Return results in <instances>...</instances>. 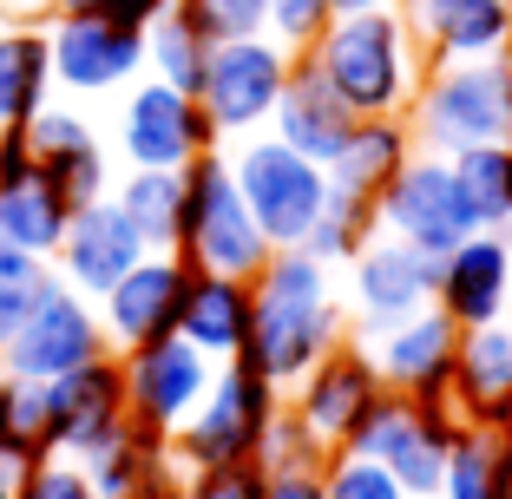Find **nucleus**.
<instances>
[{"mask_svg": "<svg viewBox=\"0 0 512 499\" xmlns=\"http://www.w3.org/2000/svg\"><path fill=\"white\" fill-rule=\"evenodd\" d=\"M53 454L46 447V381H0V460L7 467H27V460Z\"/></svg>", "mask_w": 512, "mask_h": 499, "instance_id": "nucleus-35", "label": "nucleus"}, {"mask_svg": "<svg viewBox=\"0 0 512 499\" xmlns=\"http://www.w3.org/2000/svg\"><path fill=\"white\" fill-rule=\"evenodd\" d=\"M106 14L125 20V27H151V20L178 14V0H106Z\"/></svg>", "mask_w": 512, "mask_h": 499, "instance_id": "nucleus-45", "label": "nucleus"}, {"mask_svg": "<svg viewBox=\"0 0 512 499\" xmlns=\"http://www.w3.org/2000/svg\"><path fill=\"white\" fill-rule=\"evenodd\" d=\"M145 66H151V79H165L178 92H197L204 86V66H211V40L184 14H165L145 27Z\"/></svg>", "mask_w": 512, "mask_h": 499, "instance_id": "nucleus-34", "label": "nucleus"}, {"mask_svg": "<svg viewBox=\"0 0 512 499\" xmlns=\"http://www.w3.org/2000/svg\"><path fill=\"white\" fill-rule=\"evenodd\" d=\"M138 257H145V237H138L132 217L119 211V197L106 191V197H92V204H79V211H73L60 250H53V270H60L79 296L99 303V296H106V289L119 283Z\"/></svg>", "mask_w": 512, "mask_h": 499, "instance_id": "nucleus-20", "label": "nucleus"}, {"mask_svg": "<svg viewBox=\"0 0 512 499\" xmlns=\"http://www.w3.org/2000/svg\"><path fill=\"white\" fill-rule=\"evenodd\" d=\"M407 125H414V145L440 158L512 138V53L434 60L421 73L414 106H407Z\"/></svg>", "mask_w": 512, "mask_h": 499, "instance_id": "nucleus-3", "label": "nucleus"}, {"mask_svg": "<svg viewBox=\"0 0 512 499\" xmlns=\"http://www.w3.org/2000/svg\"><path fill=\"white\" fill-rule=\"evenodd\" d=\"M434 499H512V460H506V447H499L493 427H467L460 421Z\"/></svg>", "mask_w": 512, "mask_h": 499, "instance_id": "nucleus-31", "label": "nucleus"}, {"mask_svg": "<svg viewBox=\"0 0 512 499\" xmlns=\"http://www.w3.org/2000/svg\"><path fill=\"white\" fill-rule=\"evenodd\" d=\"M53 46V86L60 92H112L145 73V27H125L112 14H53L46 20Z\"/></svg>", "mask_w": 512, "mask_h": 499, "instance_id": "nucleus-14", "label": "nucleus"}, {"mask_svg": "<svg viewBox=\"0 0 512 499\" xmlns=\"http://www.w3.org/2000/svg\"><path fill=\"white\" fill-rule=\"evenodd\" d=\"M453 434H460V414L453 408H427V401H414V394L381 388L362 408V421L348 427L342 447L381 460L414 499H434L440 473H447V454H453Z\"/></svg>", "mask_w": 512, "mask_h": 499, "instance_id": "nucleus-6", "label": "nucleus"}, {"mask_svg": "<svg viewBox=\"0 0 512 499\" xmlns=\"http://www.w3.org/2000/svg\"><path fill=\"white\" fill-rule=\"evenodd\" d=\"M14 480H20V467H7V460H0V499H14Z\"/></svg>", "mask_w": 512, "mask_h": 499, "instance_id": "nucleus-49", "label": "nucleus"}, {"mask_svg": "<svg viewBox=\"0 0 512 499\" xmlns=\"http://www.w3.org/2000/svg\"><path fill=\"white\" fill-rule=\"evenodd\" d=\"M125 421H132V401H125V362L112 348L46 381V447L53 454L79 460Z\"/></svg>", "mask_w": 512, "mask_h": 499, "instance_id": "nucleus-15", "label": "nucleus"}, {"mask_svg": "<svg viewBox=\"0 0 512 499\" xmlns=\"http://www.w3.org/2000/svg\"><path fill=\"white\" fill-rule=\"evenodd\" d=\"M453 178H460L467 204L480 211V230H506L512 224V138L453 152Z\"/></svg>", "mask_w": 512, "mask_h": 499, "instance_id": "nucleus-32", "label": "nucleus"}, {"mask_svg": "<svg viewBox=\"0 0 512 499\" xmlns=\"http://www.w3.org/2000/svg\"><path fill=\"white\" fill-rule=\"evenodd\" d=\"M184 499H263V460H230V467H191Z\"/></svg>", "mask_w": 512, "mask_h": 499, "instance_id": "nucleus-40", "label": "nucleus"}, {"mask_svg": "<svg viewBox=\"0 0 512 499\" xmlns=\"http://www.w3.org/2000/svg\"><path fill=\"white\" fill-rule=\"evenodd\" d=\"M178 14L191 20L211 46L224 40H250V33H270V0H178Z\"/></svg>", "mask_w": 512, "mask_h": 499, "instance_id": "nucleus-37", "label": "nucleus"}, {"mask_svg": "<svg viewBox=\"0 0 512 499\" xmlns=\"http://www.w3.org/2000/svg\"><path fill=\"white\" fill-rule=\"evenodd\" d=\"M506 7H512V0H506Z\"/></svg>", "mask_w": 512, "mask_h": 499, "instance_id": "nucleus-52", "label": "nucleus"}, {"mask_svg": "<svg viewBox=\"0 0 512 499\" xmlns=\"http://www.w3.org/2000/svg\"><path fill=\"white\" fill-rule=\"evenodd\" d=\"M106 316H99V303L92 296H79L66 276H53V283L40 289V303H33V316L20 322V335L7 342V355H0V368L20 381H53L66 375V368L92 362V355H106Z\"/></svg>", "mask_w": 512, "mask_h": 499, "instance_id": "nucleus-10", "label": "nucleus"}, {"mask_svg": "<svg viewBox=\"0 0 512 499\" xmlns=\"http://www.w3.org/2000/svg\"><path fill=\"white\" fill-rule=\"evenodd\" d=\"M309 60L329 73V86L362 119H407L414 92H421V73H427V53L414 40V27L401 20V7L335 14L322 27V40L309 46Z\"/></svg>", "mask_w": 512, "mask_h": 499, "instance_id": "nucleus-2", "label": "nucleus"}, {"mask_svg": "<svg viewBox=\"0 0 512 499\" xmlns=\"http://www.w3.org/2000/svg\"><path fill=\"white\" fill-rule=\"evenodd\" d=\"M217 145V125L204 112L197 92H178L165 79H138L119 106V158L125 165H158L184 171L191 158H204Z\"/></svg>", "mask_w": 512, "mask_h": 499, "instance_id": "nucleus-11", "label": "nucleus"}, {"mask_svg": "<svg viewBox=\"0 0 512 499\" xmlns=\"http://www.w3.org/2000/svg\"><path fill=\"white\" fill-rule=\"evenodd\" d=\"M27 138H33V158H40V171L60 184V197L73 204V211H79V204H92V197H106L112 178H119L86 112L46 106V112H33Z\"/></svg>", "mask_w": 512, "mask_h": 499, "instance_id": "nucleus-24", "label": "nucleus"}, {"mask_svg": "<svg viewBox=\"0 0 512 499\" xmlns=\"http://www.w3.org/2000/svg\"><path fill=\"white\" fill-rule=\"evenodd\" d=\"M289 53L276 33H250V40H224L211 46V66H204V112L217 125V145L224 138H250V132H270V112L283 99V79H289Z\"/></svg>", "mask_w": 512, "mask_h": 499, "instance_id": "nucleus-8", "label": "nucleus"}, {"mask_svg": "<svg viewBox=\"0 0 512 499\" xmlns=\"http://www.w3.org/2000/svg\"><path fill=\"white\" fill-rule=\"evenodd\" d=\"M355 119H362V112L329 86V73H322L309 53H296V60H289V79H283V99H276V112H270V132L283 138V145H296L302 158L329 165L348 145Z\"/></svg>", "mask_w": 512, "mask_h": 499, "instance_id": "nucleus-22", "label": "nucleus"}, {"mask_svg": "<svg viewBox=\"0 0 512 499\" xmlns=\"http://www.w3.org/2000/svg\"><path fill=\"white\" fill-rule=\"evenodd\" d=\"M368 237H381V211H375V197H355V191H335L329 184V204H322L316 230H309V257H322L329 270H348V257L362 250Z\"/></svg>", "mask_w": 512, "mask_h": 499, "instance_id": "nucleus-33", "label": "nucleus"}, {"mask_svg": "<svg viewBox=\"0 0 512 499\" xmlns=\"http://www.w3.org/2000/svg\"><path fill=\"white\" fill-rule=\"evenodd\" d=\"M66 224H73V204L60 197V184L46 178V171L0 184V237H7V243H20V250H33V257L53 263Z\"/></svg>", "mask_w": 512, "mask_h": 499, "instance_id": "nucleus-29", "label": "nucleus"}, {"mask_svg": "<svg viewBox=\"0 0 512 499\" xmlns=\"http://www.w3.org/2000/svg\"><path fill=\"white\" fill-rule=\"evenodd\" d=\"M322 499H414L401 480H394L381 460L368 454H348V447H335L329 467H322Z\"/></svg>", "mask_w": 512, "mask_h": 499, "instance_id": "nucleus-36", "label": "nucleus"}, {"mask_svg": "<svg viewBox=\"0 0 512 499\" xmlns=\"http://www.w3.org/2000/svg\"><path fill=\"white\" fill-rule=\"evenodd\" d=\"M276 408H283V381H270V368L250 348L217 362L211 394L191 408V421L171 434V454L184 467H230V460H256L263 434H270Z\"/></svg>", "mask_w": 512, "mask_h": 499, "instance_id": "nucleus-5", "label": "nucleus"}, {"mask_svg": "<svg viewBox=\"0 0 512 499\" xmlns=\"http://www.w3.org/2000/svg\"><path fill=\"white\" fill-rule=\"evenodd\" d=\"M0 20H53V0H0Z\"/></svg>", "mask_w": 512, "mask_h": 499, "instance_id": "nucleus-46", "label": "nucleus"}, {"mask_svg": "<svg viewBox=\"0 0 512 499\" xmlns=\"http://www.w3.org/2000/svg\"><path fill=\"white\" fill-rule=\"evenodd\" d=\"M263 499H322V467H263Z\"/></svg>", "mask_w": 512, "mask_h": 499, "instance_id": "nucleus-43", "label": "nucleus"}, {"mask_svg": "<svg viewBox=\"0 0 512 499\" xmlns=\"http://www.w3.org/2000/svg\"><path fill=\"white\" fill-rule=\"evenodd\" d=\"M375 211H381V230H388V237L414 243L427 257H447L453 243H467L473 230H480V211L467 204V191L453 178V158H440V152L407 158L401 178L375 197Z\"/></svg>", "mask_w": 512, "mask_h": 499, "instance_id": "nucleus-9", "label": "nucleus"}, {"mask_svg": "<svg viewBox=\"0 0 512 499\" xmlns=\"http://www.w3.org/2000/svg\"><path fill=\"white\" fill-rule=\"evenodd\" d=\"M329 454L335 447L289 408V394H283V408H276V421H270V434H263V454L256 460H263V467H329Z\"/></svg>", "mask_w": 512, "mask_h": 499, "instance_id": "nucleus-38", "label": "nucleus"}, {"mask_svg": "<svg viewBox=\"0 0 512 499\" xmlns=\"http://www.w3.org/2000/svg\"><path fill=\"white\" fill-rule=\"evenodd\" d=\"M506 243H512V224H506Z\"/></svg>", "mask_w": 512, "mask_h": 499, "instance_id": "nucleus-50", "label": "nucleus"}, {"mask_svg": "<svg viewBox=\"0 0 512 499\" xmlns=\"http://www.w3.org/2000/svg\"><path fill=\"white\" fill-rule=\"evenodd\" d=\"M53 276H60V270H53ZM53 276H46V283H53ZM46 283H7V276H0V355H7V342L20 335V322L33 316V303H40Z\"/></svg>", "mask_w": 512, "mask_h": 499, "instance_id": "nucleus-42", "label": "nucleus"}, {"mask_svg": "<svg viewBox=\"0 0 512 499\" xmlns=\"http://www.w3.org/2000/svg\"><path fill=\"white\" fill-rule=\"evenodd\" d=\"M0 381H7V368H0Z\"/></svg>", "mask_w": 512, "mask_h": 499, "instance_id": "nucleus-51", "label": "nucleus"}, {"mask_svg": "<svg viewBox=\"0 0 512 499\" xmlns=\"http://www.w3.org/2000/svg\"><path fill=\"white\" fill-rule=\"evenodd\" d=\"M388 388L381 381V368H375V355H368V342H355V335H342V342L322 355L309 375L289 388V408L302 414V421L316 427L329 447H342L348 440V427L362 421V408L375 401V394Z\"/></svg>", "mask_w": 512, "mask_h": 499, "instance_id": "nucleus-19", "label": "nucleus"}, {"mask_svg": "<svg viewBox=\"0 0 512 499\" xmlns=\"http://www.w3.org/2000/svg\"><path fill=\"white\" fill-rule=\"evenodd\" d=\"M53 14H106V0H53Z\"/></svg>", "mask_w": 512, "mask_h": 499, "instance_id": "nucleus-47", "label": "nucleus"}, {"mask_svg": "<svg viewBox=\"0 0 512 499\" xmlns=\"http://www.w3.org/2000/svg\"><path fill=\"white\" fill-rule=\"evenodd\" d=\"M434 303L460 329L512 322V243H506V230H473L467 243H453L447 257H434Z\"/></svg>", "mask_w": 512, "mask_h": 499, "instance_id": "nucleus-18", "label": "nucleus"}, {"mask_svg": "<svg viewBox=\"0 0 512 499\" xmlns=\"http://www.w3.org/2000/svg\"><path fill=\"white\" fill-rule=\"evenodd\" d=\"M14 499H99V486H92L86 460H73V454H40V460H27V467H20Z\"/></svg>", "mask_w": 512, "mask_h": 499, "instance_id": "nucleus-39", "label": "nucleus"}, {"mask_svg": "<svg viewBox=\"0 0 512 499\" xmlns=\"http://www.w3.org/2000/svg\"><path fill=\"white\" fill-rule=\"evenodd\" d=\"M414 152L421 145H414V125L407 119H355L348 145L329 158V184L335 191H355V197H381Z\"/></svg>", "mask_w": 512, "mask_h": 499, "instance_id": "nucleus-28", "label": "nucleus"}, {"mask_svg": "<svg viewBox=\"0 0 512 499\" xmlns=\"http://www.w3.org/2000/svg\"><path fill=\"white\" fill-rule=\"evenodd\" d=\"M119 211L132 217V230L145 237V250H178L184 230V171L158 165H125V178H112Z\"/></svg>", "mask_w": 512, "mask_h": 499, "instance_id": "nucleus-30", "label": "nucleus"}, {"mask_svg": "<svg viewBox=\"0 0 512 499\" xmlns=\"http://www.w3.org/2000/svg\"><path fill=\"white\" fill-rule=\"evenodd\" d=\"M99 486V499H184V460L171 454V434L145 421H125L112 427L92 454H79Z\"/></svg>", "mask_w": 512, "mask_h": 499, "instance_id": "nucleus-21", "label": "nucleus"}, {"mask_svg": "<svg viewBox=\"0 0 512 499\" xmlns=\"http://www.w3.org/2000/svg\"><path fill=\"white\" fill-rule=\"evenodd\" d=\"M0 276H7V283H46L53 270H46V257H33V250L0 237Z\"/></svg>", "mask_w": 512, "mask_h": 499, "instance_id": "nucleus-44", "label": "nucleus"}, {"mask_svg": "<svg viewBox=\"0 0 512 499\" xmlns=\"http://www.w3.org/2000/svg\"><path fill=\"white\" fill-rule=\"evenodd\" d=\"M453 414H460L467 427L512 421V322L460 329V355H453Z\"/></svg>", "mask_w": 512, "mask_h": 499, "instance_id": "nucleus-25", "label": "nucleus"}, {"mask_svg": "<svg viewBox=\"0 0 512 499\" xmlns=\"http://www.w3.org/2000/svg\"><path fill=\"white\" fill-rule=\"evenodd\" d=\"M329 20H335L329 0H270V33L289 46V53H309Z\"/></svg>", "mask_w": 512, "mask_h": 499, "instance_id": "nucleus-41", "label": "nucleus"}, {"mask_svg": "<svg viewBox=\"0 0 512 499\" xmlns=\"http://www.w3.org/2000/svg\"><path fill=\"white\" fill-rule=\"evenodd\" d=\"M256 329V276H224V270H191V289H184V322L178 335L197 342L211 362H230L250 348Z\"/></svg>", "mask_w": 512, "mask_h": 499, "instance_id": "nucleus-26", "label": "nucleus"}, {"mask_svg": "<svg viewBox=\"0 0 512 499\" xmlns=\"http://www.w3.org/2000/svg\"><path fill=\"white\" fill-rule=\"evenodd\" d=\"M230 171H237V184H243V197H250L256 224H263V237H270L276 250L309 243L322 204H329V165L302 158L296 145H283L276 132H250V138H237Z\"/></svg>", "mask_w": 512, "mask_h": 499, "instance_id": "nucleus-7", "label": "nucleus"}, {"mask_svg": "<svg viewBox=\"0 0 512 499\" xmlns=\"http://www.w3.org/2000/svg\"><path fill=\"white\" fill-rule=\"evenodd\" d=\"M348 335V316L335 309V270L309 250H276L256 270V329L250 355L270 368V381H283V394L296 388L309 368Z\"/></svg>", "mask_w": 512, "mask_h": 499, "instance_id": "nucleus-1", "label": "nucleus"}, {"mask_svg": "<svg viewBox=\"0 0 512 499\" xmlns=\"http://www.w3.org/2000/svg\"><path fill=\"white\" fill-rule=\"evenodd\" d=\"M355 342H368V355H375L381 381H388L394 394H414V401H427V408H453L460 322H453L440 303L414 309V316H394V322H381V329L355 335Z\"/></svg>", "mask_w": 512, "mask_h": 499, "instance_id": "nucleus-12", "label": "nucleus"}, {"mask_svg": "<svg viewBox=\"0 0 512 499\" xmlns=\"http://www.w3.org/2000/svg\"><path fill=\"white\" fill-rule=\"evenodd\" d=\"M414 27L427 66L434 60H486L512 46V7L506 0H394Z\"/></svg>", "mask_w": 512, "mask_h": 499, "instance_id": "nucleus-23", "label": "nucleus"}, {"mask_svg": "<svg viewBox=\"0 0 512 499\" xmlns=\"http://www.w3.org/2000/svg\"><path fill=\"white\" fill-rule=\"evenodd\" d=\"M335 14H362V7H394V0H329Z\"/></svg>", "mask_w": 512, "mask_h": 499, "instance_id": "nucleus-48", "label": "nucleus"}, {"mask_svg": "<svg viewBox=\"0 0 512 499\" xmlns=\"http://www.w3.org/2000/svg\"><path fill=\"white\" fill-rule=\"evenodd\" d=\"M506 53H512V46H506Z\"/></svg>", "mask_w": 512, "mask_h": 499, "instance_id": "nucleus-53", "label": "nucleus"}, {"mask_svg": "<svg viewBox=\"0 0 512 499\" xmlns=\"http://www.w3.org/2000/svg\"><path fill=\"white\" fill-rule=\"evenodd\" d=\"M348 303H355L348 335H368L394 316H414V309L434 303V257L381 230L348 257Z\"/></svg>", "mask_w": 512, "mask_h": 499, "instance_id": "nucleus-17", "label": "nucleus"}, {"mask_svg": "<svg viewBox=\"0 0 512 499\" xmlns=\"http://www.w3.org/2000/svg\"><path fill=\"white\" fill-rule=\"evenodd\" d=\"M178 250L191 257V270H224V276H256L276 257V243L263 237L250 197H243L230 152L211 145L204 158L184 165V230Z\"/></svg>", "mask_w": 512, "mask_h": 499, "instance_id": "nucleus-4", "label": "nucleus"}, {"mask_svg": "<svg viewBox=\"0 0 512 499\" xmlns=\"http://www.w3.org/2000/svg\"><path fill=\"white\" fill-rule=\"evenodd\" d=\"M119 362H125L132 421L158 427V434H178V427L191 421V408L211 394V381H217V362L197 342H184V335L145 342V348H132V355H119Z\"/></svg>", "mask_w": 512, "mask_h": 499, "instance_id": "nucleus-16", "label": "nucleus"}, {"mask_svg": "<svg viewBox=\"0 0 512 499\" xmlns=\"http://www.w3.org/2000/svg\"><path fill=\"white\" fill-rule=\"evenodd\" d=\"M184 289H191V257L184 250H145L119 283L99 296L112 355H132L145 342H165L184 322Z\"/></svg>", "mask_w": 512, "mask_h": 499, "instance_id": "nucleus-13", "label": "nucleus"}, {"mask_svg": "<svg viewBox=\"0 0 512 499\" xmlns=\"http://www.w3.org/2000/svg\"><path fill=\"white\" fill-rule=\"evenodd\" d=\"M53 106V46L40 20H0V132Z\"/></svg>", "mask_w": 512, "mask_h": 499, "instance_id": "nucleus-27", "label": "nucleus"}]
</instances>
